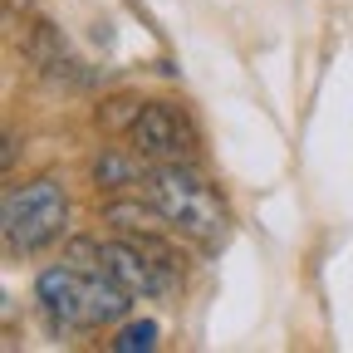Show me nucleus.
I'll return each mask as SVG.
<instances>
[{"mask_svg":"<svg viewBox=\"0 0 353 353\" xmlns=\"http://www.w3.org/2000/svg\"><path fill=\"white\" fill-rule=\"evenodd\" d=\"M148 192H152V206L162 211V221L176 236L196 241L201 250L226 245L231 211H226V201L216 196V187L201 172H192L187 162H157V172L148 176Z\"/></svg>","mask_w":353,"mask_h":353,"instance_id":"obj_1","label":"nucleus"},{"mask_svg":"<svg viewBox=\"0 0 353 353\" xmlns=\"http://www.w3.org/2000/svg\"><path fill=\"white\" fill-rule=\"evenodd\" d=\"M34 299L50 314V324L59 329H103L118 324L128 314L132 294L123 285H113L99 270H83V265H54L34 280Z\"/></svg>","mask_w":353,"mask_h":353,"instance_id":"obj_2","label":"nucleus"},{"mask_svg":"<svg viewBox=\"0 0 353 353\" xmlns=\"http://www.w3.org/2000/svg\"><path fill=\"white\" fill-rule=\"evenodd\" d=\"M74 260L123 285L132 299H167L182 285L176 255L157 245L152 231H143V241H74Z\"/></svg>","mask_w":353,"mask_h":353,"instance_id":"obj_3","label":"nucleus"},{"mask_svg":"<svg viewBox=\"0 0 353 353\" xmlns=\"http://www.w3.org/2000/svg\"><path fill=\"white\" fill-rule=\"evenodd\" d=\"M69 221V196L54 176H34V182L6 192V245L20 250H44L50 241L64 236Z\"/></svg>","mask_w":353,"mask_h":353,"instance_id":"obj_4","label":"nucleus"},{"mask_svg":"<svg viewBox=\"0 0 353 353\" xmlns=\"http://www.w3.org/2000/svg\"><path fill=\"white\" fill-rule=\"evenodd\" d=\"M128 143H132V152H143L148 162H192L196 132H192V123H187L182 108L143 103L138 118H132V128H128Z\"/></svg>","mask_w":353,"mask_h":353,"instance_id":"obj_5","label":"nucleus"},{"mask_svg":"<svg viewBox=\"0 0 353 353\" xmlns=\"http://www.w3.org/2000/svg\"><path fill=\"white\" fill-rule=\"evenodd\" d=\"M138 157H143V152H138ZM138 157L103 152V157H99V167H94V182H99V187H128V182H138V176H143Z\"/></svg>","mask_w":353,"mask_h":353,"instance_id":"obj_6","label":"nucleus"},{"mask_svg":"<svg viewBox=\"0 0 353 353\" xmlns=\"http://www.w3.org/2000/svg\"><path fill=\"white\" fill-rule=\"evenodd\" d=\"M157 324L152 319H138V324H128V329H118V339H113V353H148V348H157Z\"/></svg>","mask_w":353,"mask_h":353,"instance_id":"obj_7","label":"nucleus"},{"mask_svg":"<svg viewBox=\"0 0 353 353\" xmlns=\"http://www.w3.org/2000/svg\"><path fill=\"white\" fill-rule=\"evenodd\" d=\"M138 99H113L108 108H99V123L103 128H132V118H138Z\"/></svg>","mask_w":353,"mask_h":353,"instance_id":"obj_8","label":"nucleus"}]
</instances>
